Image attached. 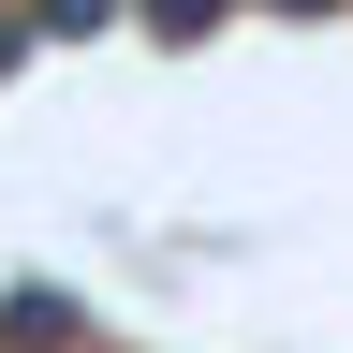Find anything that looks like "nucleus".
<instances>
[{
	"instance_id": "f257e3e1",
	"label": "nucleus",
	"mask_w": 353,
	"mask_h": 353,
	"mask_svg": "<svg viewBox=\"0 0 353 353\" xmlns=\"http://www.w3.org/2000/svg\"><path fill=\"white\" fill-rule=\"evenodd\" d=\"M0 339H15V353H74V309L59 294H0Z\"/></svg>"
},
{
	"instance_id": "f03ea898",
	"label": "nucleus",
	"mask_w": 353,
	"mask_h": 353,
	"mask_svg": "<svg viewBox=\"0 0 353 353\" xmlns=\"http://www.w3.org/2000/svg\"><path fill=\"white\" fill-rule=\"evenodd\" d=\"M0 74H15V30H0Z\"/></svg>"
}]
</instances>
